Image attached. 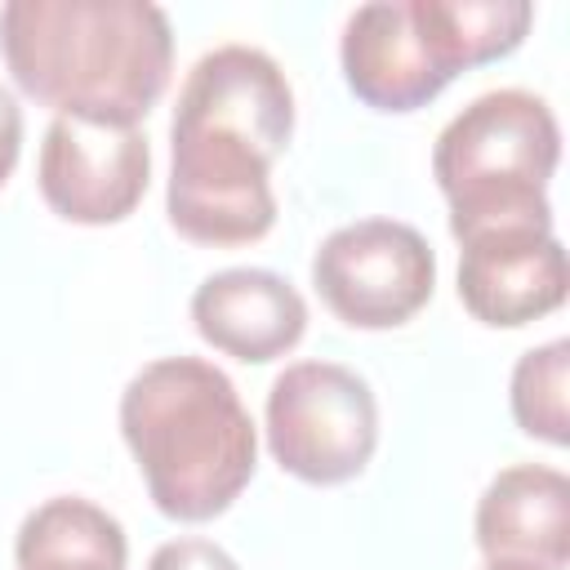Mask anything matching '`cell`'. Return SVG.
<instances>
[{
  "mask_svg": "<svg viewBox=\"0 0 570 570\" xmlns=\"http://www.w3.org/2000/svg\"><path fill=\"white\" fill-rule=\"evenodd\" d=\"M294 134V89L281 62L249 45L209 49L183 80L169 120L165 209L196 245H249L272 232V160Z\"/></svg>",
  "mask_w": 570,
  "mask_h": 570,
  "instance_id": "6da1fadb",
  "label": "cell"
},
{
  "mask_svg": "<svg viewBox=\"0 0 570 570\" xmlns=\"http://www.w3.org/2000/svg\"><path fill=\"white\" fill-rule=\"evenodd\" d=\"M0 53L18 89L58 116L138 125L169 85L174 31L147 0H9Z\"/></svg>",
  "mask_w": 570,
  "mask_h": 570,
  "instance_id": "7a4b0ae2",
  "label": "cell"
},
{
  "mask_svg": "<svg viewBox=\"0 0 570 570\" xmlns=\"http://www.w3.org/2000/svg\"><path fill=\"white\" fill-rule=\"evenodd\" d=\"M120 432L151 503L174 521L232 508L258 463V432L236 383L200 356H160L120 392Z\"/></svg>",
  "mask_w": 570,
  "mask_h": 570,
  "instance_id": "3957f363",
  "label": "cell"
},
{
  "mask_svg": "<svg viewBox=\"0 0 570 570\" xmlns=\"http://www.w3.org/2000/svg\"><path fill=\"white\" fill-rule=\"evenodd\" d=\"M530 22L525 0H374L347 18L338 58L365 107L414 111L463 67L512 53Z\"/></svg>",
  "mask_w": 570,
  "mask_h": 570,
  "instance_id": "277c9868",
  "label": "cell"
},
{
  "mask_svg": "<svg viewBox=\"0 0 570 570\" xmlns=\"http://www.w3.org/2000/svg\"><path fill=\"white\" fill-rule=\"evenodd\" d=\"M557 160L561 129L539 94L490 89L472 98L432 147L454 240L485 227H552L548 178Z\"/></svg>",
  "mask_w": 570,
  "mask_h": 570,
  "instance_id": "5b68a950",
  "label": "cell"
},
{
  "mask_svg": "<svg viewBox=\"0 0 570 570\" xmlns=\"http://www.w3.org/2000/svg\"><path fill=\"white\" fill-rule=\"evenodd\" d=\"M267 445L298 481H352L379 445V405L370 383L334 361L285 365L267 392Z\"/></svg>",
  "mask_w": 570,
  "mask_h": 570,
  "instance_id": "8992f818",
  "label": "cell"
},
{
  "mask_svg": "<svg viewBox=\"0 0 570 570\" xmlns=\"http://www.w3.org/2000/svg\"><path fill=\"white\" fill-rule=\"evenodd\" d=\"M312 285L352 330L405 325L436 285V254L419 227L361 218L330 232L312 258Z\"/></svg>",
  "mask_w": 570,
  "mask_h": 570,
  "instance_id": "52a82bcc",
  "label": "cell"
},
{
  "mask_svg": "<svg viewBox=\"0 0 570 570\" xmlns=\"http://www.w3.org/2000/svg\"><path fill=\"white\" fill-rule=\"evenodd\" d=\"M151 178V147L138 125L58 116L40 142V196L67 223L102 227L134 214Z\"/></svg>",
  "mask_w": 570,
  "mask_h": 570,
  "instance_id": "ba28073f",
  "label": "cell"
},
{
  "mask_svg": "<svg viewBox=\"0 0 570 570\" xmlns=\"http://www.w3.org/2000/svg\"><path fill=\"white\" fill-rule=\"evenodd\" d=\"M570 272L552 227H485L459 240V298L481 325H530L566 303Z\"/></svg>",
  "mask_w": 570,
  "mask_h": 570,
  "instance_id": "9c48e42d",
  "label": "cell"
},
{
  "mask_svg": "<svg viewBox=\"0 0 570 570\" xmlns=\"http://www.w3.org/2000/svg\"><path fill=\"white\" fill-rule=\"evenodd\" d=\"M191 321L209 347L245 365H263L303 338L307 303L285 276L267 267H227L196 285Z\"/></svg>",
  "mask_w": 570,
  "mask_h": 570,
  "instance_id": "30bf717a",
  "label": "cell"
},
{
  "mask_svg": "<svg viewBox=\"0 0 570 570\" xmlns=\"http://www.w3.org/2000/svg\"><path fill=\"white\" fill-rule=\"evenodd\" d=\"M476 548L494 557L539 561L561 570L570 561V481L543 463L503 468L476 503Z\"/></svg>",
  "mask_w": 570,
  "mask_h": 570,
  "instance_id": "8fae6325",
  "label": "cell"
},
{
  "mask_svg": "<svg viewBox=\"0 0 570 570\" xmlns=\"http://www.w3.org/2000/svg\"><path fill=\"white\" fill-rule=\"evenodd\" d=\"M125 530L89 499L62 494L31 508L18 525V570H125Z\"/></svg>",
  "mask_w": 570,
  "mask_h": 570,
  "instance_id": "7c38bea8",
  "label": "cell"
},
{
  "mask_svg": "<svg viewBox=\"0 0 570 570\" xmlns=\"http://www.w3.org/2000/svg\"><path fill=\"white\" fill-rule=\"evenodd\" d=\"M566 383H570V343L566 338L530 347L517 361V370H512V419L525 436H539L548 445L570 441Z\"/></svg>",
  "mask_w": 570,
  "mask_h": 570,
  "instance_id": "4fadbf2b",
  "label": "cell"
},
{
  "mask_svg": "<svg viewBox=\"0 0 570 570\" xmlns=\"http://www.w3.org/2000/svg\"><path fill=\"white\" fill-rule=\"evenodd\" d=\"M147 570H240L214 539L187 534V539H169L151 552Z\"/></svg>",
  "mask_w": 570,
  "mask_h": 570,
  "instance_id": "5bb4252c",
  "label": "cell"
},
{
  "mask_svg": "<svg viewBox=\"0 0 570 570\" xmlns=\"http://www.w3.org/2000/svg\"><path fill=\"white\" fill-rule=\"evenodd\" d=\"M18 151H22V111H18L13 94L0 85V183L13 174Z\"/></svg>",
  "mask_w": 570,
  "mask_h": 570,
  "instance_id": "9a60e30c",
  "label": "cell"
},
{
  "mask_svg": "<svg viewBox=\"0 0 570 570\" xmlns=\"http://www.w3.org/2000/svg\"><path fill=\"white\" fill-rule=\"evenodd\" d=\"M481 570H548V566H539V561H521V557H494V561H485Z\"/></svg>",
  "mask_w": 570,
  "mask_h": 570,
  "instance_id": "2e32d148",
  "label": "cell"
}]
</instances>
